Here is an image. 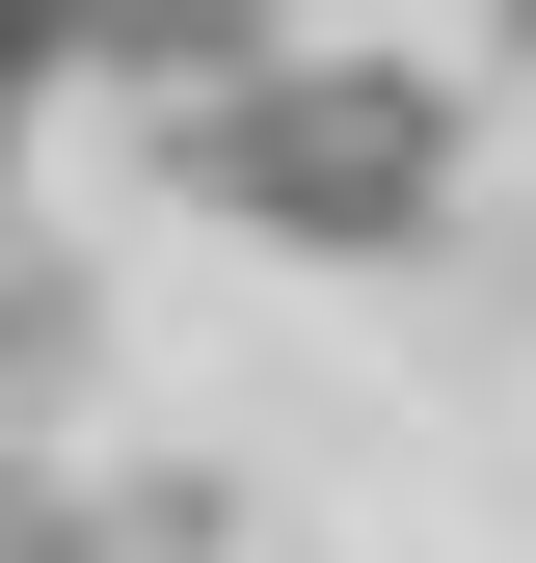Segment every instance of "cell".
I'll list each match as a JSON object with an SVG mask.
<instances>
[{
  "mask_svg": "<svg viewBox=\"0 0 536 563\" xmlns=\"http://www.w3.org/2000/svg\"><path fill=\"white\" fill-rule=\"evenodd\" d=\"M161 188H215V216H242V242H295V268H456L483 108H456V54H376V27H268L215 108H161Z\"/></svg>",
  "mask_w": 536,
  "mask_h": 563,
  "instance_id": "1",
  "label": "cell"
}]
</instances>
